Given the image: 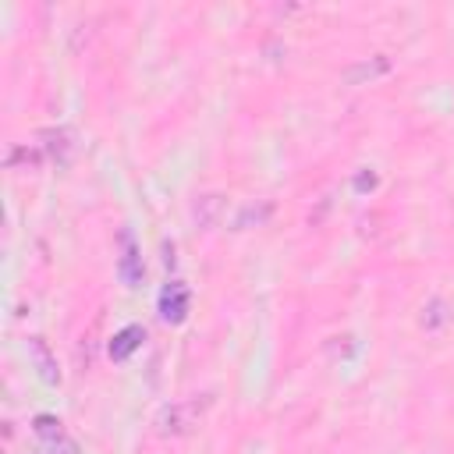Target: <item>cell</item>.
<instances>
[{"label": "cell", "instance_id": "cell-1", "mask_svg": "<svg viewBox=\"0 0 454 454\" xmlns=\"http://www.w3.org/2000/svg\"><path fill=\"white\" fill-rule=\"evenodd\" d=\"M139 337H142V330H139V326H128V330L118 333V340L110 345V355H114V359H125V355L139 345Z\"/></svg>", "mask_w": 454, "mask_h": 454}]
</instances>
